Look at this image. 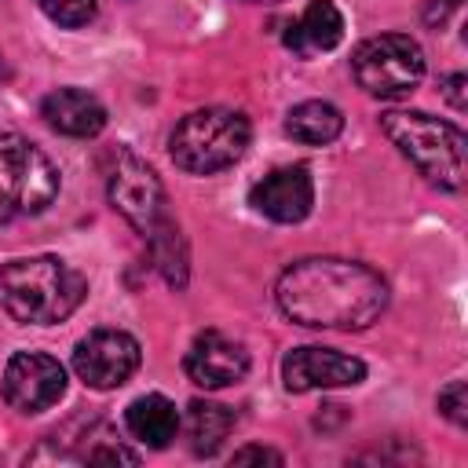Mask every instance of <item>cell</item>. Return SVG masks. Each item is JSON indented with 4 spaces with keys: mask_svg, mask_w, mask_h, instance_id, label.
I'll return each mask as SVG.
<instances>
[{
    "mask_svg": "<svg viewBox=\"0 0 468 468\" xmlns=\"http://www.w3.org/2000/svg\"><path fill=\"white\" fill-rule=\"evenodd\" d=\"M106 194H110V205L146 238L165 216H168V197H165V186L157 179V172L135 157L132 150L117 146L113 150V165L106 172Z\"/></svg>",
    "mask_w": 468,
    "mask_h": 468,
    "instance_id": "obj_7",
    "label": "cell"
},
{
    "mask_svg": "<svg viewBox=\"0 0 468 468\" xmlns=\"http://www.w3.org/2000/svg\"><path fill=\"white\" fill-rule=\"evenodd\" d=\"M380 128L428 183L442 190L464 186V132L457 124L420 110H388L380 113Z\"/></svg>",
    "mask_w": 468,
    "mask_h": 468,
    "instance_id": "obj_3",
    "label": "cell"
},
{
    "mask_svg": "<svg viewBox=\"0 0 468 468\" xmlns=\"http://www.w3.org/2000/svg\"><path fill=\"white\" fill-rule=\"evenodd\" d=\"M40 117L48 121V128H55L69 139H91L106 128L102 102L84 88H55L51 95H44Z\"/></svg>",
    "mask_w": 468,
    "mask_h": 468,
    "instance_id": "obj_13",
    "label": "cell"
},
{
    "mask_svg": "<svg viewBox=\"0 0 468 468\" xmlns=\"http://www.w3.org/2000/svg\"><path fill=\"white\" fill-rule=\"evenodd\" d=\"M146 245H150V256L157 263V271L165 274V282L172 289H183L186 285V245H183V234L179 227L172 223V216H165L150 234H146Z\"/></svg>",
    "mask_w": 468,
    "mask_h": 468,
    "instance_id": "obj_18",
    "label": "cell"
},
{
    "mask_svg": "<svg viewBox=\"0 0 468 468\" xmlns=\"http://www.w3.org/2000/svg\"><path fill=\"white\" fill-rule=\"evenodd\" d=\"M58 197V172L44 150L15 132H0V223L40 216Z\"/></svg>",
    "mask_w": 468,
    "mask_h": 468,
    "instance_id": "obj_5",
    "label": "cell"
},
{
    "mask_svg": "<svg viewBox=\"0 0 468 468\" xmlns=\"http://www.w3.org/2000/svg\"><path fill=\"white\" fill-rule=\"evenodd\" d=\"M0 388H4V399L18 413H44L66 395V369L51 355L18 351L4 366Z\"/></svg>",
    "mask_w": 468,
    "mask_h": 468,
    "instance_id": "obj_9",
    "label": "cell"
},
{
    "mask_svg": "<svg viewBox=\"0 0 468 468\" xmlns=\"http://www.w3.org/2000/svg\"><path fill=\"white\" fill-rule=\"evenodd\" d=\"M439 410H442V417H450L457 428H464V420H468V388H464V380H450L442 391H439Z\"/></svg>",
    "mask_w": 468,
    "mask_h": 468,
    "instance_id": "obj_20",
    "label": "cell"
},
{
    "mask_svg": "<svg viewBox=\"0 0 468 468\" xmlns=\"http://www.w3.org/2000/svg\"><path fill=\"white\" fill-rule=\"evenodd\" d=\"M7 77V66H4V55H0V80Z\"/></svg>",
    "mask_w": 468,
    "mask_h": 468,
    "instance_id": "obj_24",
    "label": "cell"
},
{
    "mask_svg": "<svg viewBox=\"0 0 468 468\" xmlns=\"http://www.w3.org/2000/svg\"><path fill=\"white\" fill-rule=\"evenodd\" d=\"M230 431H234V410L230 406L208 402V399H194L186 406V439H190V450L197 457H212Z\"/></svg>",
    "mask_w": 468,
    "mask_h": 468,
    "instance_id": "obj_16",
    "label": "cell"
},
{
    "mask_svg": "<svg viewBox=\"0 0 468 468\" xmlns=\"http://www.w3.org/2000/svg\"><path fill=\"white\" fill-rule=\"evenodd\" d=\"M252 4H271V0H252Z\"/></svg>",
    "mask_w": 468,
    "mask_h": 468,
    "instance_id": "obj_25",
    "label": "cell"
},
{
    "mask_svg": "<svg viewBox=\"0 0 468 468\" xmlns=\"http://www.w3.org/2000/svg\"><path fill=\"white\" fill-rule=\"evenodd\" d=\"M183 369L205 391L230 388L249 373V351L230 336H223L216 329H205V333L194 336V344L183 358Z\"/></svg>",
    "mask_w": 468,
    "mask_h": 468,
    "instance_id": "obj_12",
    "label": "cell"
},
{
    "mask_svg": "<svg viewBox=\"0 0 468 468\" xmlns=\"http://www.w3.org/2000/svg\"><path fill=\"white\" fill-rule=\"evenodd\" d=\"M234 464H249V461H267V464H282V453H274V450H267V446H245V450H238L234 457H230Z\"/></svg>",
    "mask_w": 468,
    "mask_h": 468,
    "instance_id": "obj_22",
    "label": "cell"
},
{
    "mask_svg": "<svg viewBox=\"0 0 468 468\" xmlns=\"http://www.w3.org/2000/svg\"><path fill=\"white\" fill-rule=\"evenodd\" d=\"M124 428L132 439H139L150 450H165L179 431V410L165 395H139L124 410Z\"/></svg>",
    "mask_w": 468,
    "mask_h": 468,
    "instance_id": "obj_15",
    "label": "cell"
},
{
    "mask_svg": "<svg viewBox=\"0 0 468 468\" xmlns=\"http://www.w3.org/2000/svg\"><path fill=\"white\" fill-rule=\"evenodd\" d=\"M457 4H461V0H435V7L428 11V22H442V18H446V15H450Z\"/></svg>",
    "mask_w": 468,
    "mask_h": 468,
    "instance_id": "obj_23",
    "label": "cell"
},
{
    "mask_svg": "<svg viewBox=\"0 0 468 468\" xmlns=\"http://www.w3.org/2000/svg\"><path fill=\"white\" fill-rule=\"evenodd\" d=\"M249 205L274 223H300L314 205V179L303 165L274 168L260 183H252Z\"/></svg>",
    "mask_w": 468,
    "mask_h": 468,
    "instance_id": "obj_11",
    "label": "cell"
},
{
    "mask_svg": "<svg viewBox=\"0 0 468 468\" xmlns=\"http://www.w3.org/2000/svg\"><path fill=\"white\" fill-rule=\"evenodd\" d=\"M362 380H366V362L336 347L307 344V347H292L282 358V384L296 395L325 391V388H351Z\"/></svg>",
    "mask_w": 468,
    "mask_h": 468,
    "instance_id": "obj_10",
    "label": "cell"
},
{
    "mask_svg": "<svg viewBox=\"0 0 468 468\" xmlns=\"http://www.w3.org/2000/svg\"><path fill=\"white\" fill-rule=\"evenodd\" d=\"M252 128L249 117L227 106H205L186 113L172 139H168V154L176 161V168L190 172V176H212L230 168L245 150H249Z\"/></svg>",
    "mask_w": 468,
    "mask_h": 468,
    "instance_id": "obj_4",
    "label": "cell"
},
{
    "mask_svg": "<svg viewBox=\"0 0 468 468\" xmlns=\"http://www.w3.org/2000/svg\"><path fill=\"white\" fill-rule=\"evenodd\" d=\"M340 128H344L340 110L322 99H307L285 113V132L303 146H325L340 135Z\"/></svg>",
    "mask_w": 468,
    "mask_h": 468,
    "instance_id": "obj_17",
    "label": "cell"
},
{
    "mask_svg": "<svg viewBox=\"0 0 468 468\" xmlns=\"http://www.w3.org/2000/svg\"><path fill=\"white\" fill-rule=\"evenodd\" d=\"M143 362L139 340L124 329H95L88 333L77 351H73V369L77 377L95 388V391H113L121 388Z\"/></svg>",
    "mask_w": 468,
    "mask_h": 468,
    "instance_id": "obj_8",
    "label": "cell"
},
{
    "mask_svg": "<svg viewBox=\"0 0 468 468\" xmlns=\"http://www.w3.org/2000/svg\"><path fill=\"white\" fill-rule=\"evenodd\" d=\"M351 73L362 91L377 99H402L424 77V51L406 33H380L355 48Z\"/></svg>",
    "mask_w": 468,
    "mask_h": 468,
    "instance_id": "obj_6",
    "label": "cell"
},
{
    "mask_svg": "<svg viewBox=\"0 0 468 468\" xmlns=\"http://www.w3.org/2000/svg\"><path fill=\"white\" fill-rule=\"evenodd\" d=\"M84 292V274L58 256H18L0 267V307L22 325H55L69 318Z\"/></svg>",
    "mask_w": 468,
    "mask_h": 468,
    "instance_id": "obj_2",
    "label": "cell"
},
{
    "mask_svg": "<svg viewBox=\"0 0 468 468\" xmlns=\"http://www.w3.org/2000/svg\"><path fill=\"white\" fill-rule=\"evenodd\" d=\"M274 300L289 322L307 329H366L388 307V282L355 260L307 256L282 271Z\"/></svg>",
    "mask_w": 468,
    "mask_h": 468,
    "instance_id": "obj_1",
    "label": "cell"
},
{
    "mask_svg": "<svg viewBox=\"0 0 468 468\" xmlns=\"http://www.w3.org/2000/svg\"><path fill=\"white\" fill-rule=\"evenodd\" d=\"M340 40H344V15L336 11L333 0H311L285 33V44L303 58L318 51H333Z\"/></svg>",
    "mask_w": 468,
    "mask_h": 468,
    "instance_id": "obj_14",
    "label": "cell"
},
{
    "mask_svg": "<svg viewBox=\"0 0 468 468\" xmlns=\"http://www.w3.org/2000/svg\"><path fill=\"white\" fill-rule=\"evenodd\" d=\"M37 4H40V11H44L51 22H58V26H66V29L88 26V22L95 18V0H37Z\"/></svg>",
    "mask_w": 468,
    "mask_h": 468,
    "instance_id": "obj_19",
    "label": "cell"
},
{
    "mask_svg": "<svg viewBox=\"0 0 468 468\" xmlns=\"http://www.w3.org/2000/svg\"><path fill=\"white\" fill-rule=\"evenodd\" d=\"M464 84H468L464 73H450V77L442 80V95L450 99L453 110H464V102H468V99H464Z\"/></svg>",
    "mask_w": 468,
    "mask_h": 468,
    "instance_id": "obj_21",
    "label": "cell"
}]
</instances>
